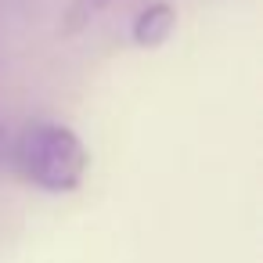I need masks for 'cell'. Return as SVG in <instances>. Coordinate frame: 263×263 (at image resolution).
Listing matches in <instances>:
<instances>
[{
  "mask_svg": "<svg viewBox=\"0 0 263 263\" xmlns=\"http://www.w3.org/2000/svg\"><path fill=\"white\" fill-rule=\"evenodd\" d=\"M15 170L47 195H69L90 170V152L76 130L62 123H29L15 141Z\"/></svg>",
  "mask_w": 263,
  "mask_h": 263,
  "instance_id": "6da1fadb",
  "label": "cell"
},
{
  "mask_svg": "<svg viewBox=\"0 0 263 263\" xmlns=\"http://www.w3.org/2000/svg\"><path fill=\"white\" fill-rule=\"evenodd\" d=\"M173 26H177L173 8H170V4H152V8H144V11L134 18L130 33H134V44H137V47H159V44L173 33Z\"/></svg>",
  "mask_w": 263,
  "mask_h": 263,
  "instance_id": "7a4b0ae2",
  "label": "cell"
},
{
  "mask_svg": "<svg viewBox=\"0 0 263 263\" xmlns=\"http://www.w3.org/2000/svg\"><path fill=\"white\" fill-rule=\"evenodd\" d=\"M116 0H69L65 8V18H62V33L65 36H76L80 29H87L98 15H105Z\"/></svg>",
  "mask_w": 263,
  "mask_h": 263,
  "instance_id": "3957f363",
  "label": "cell"
},
{
  "mask_svg": "<svg viewBox=\"0 0 263 263\" xmlns=\"http://www.w3.org/2000/svg\"><path fill=\"white\" fill-rule=\"evenodd\" d=\"M4 144H8V137H4V123H0V159H4Z\"/></svg>",
  "mask_w": 263,
  "mask_h": 263,
  "instance_id": "277c9868",
  "label": "cell"
}]
</instances>
